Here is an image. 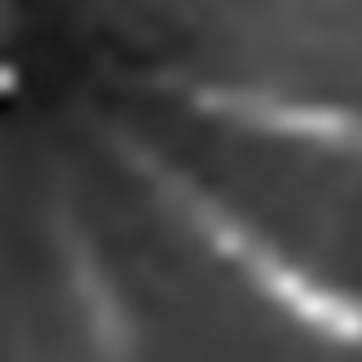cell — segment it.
Here are the masks:
<instances>
[{
    "label": "cell",
    "instance_id": "cell-1",
    "mask_svg": "<svg viewBox=\"0 0 362 362\" xmlns=\"http://www.w3.org/2000/svg\"><path fill=\"white\" fill-rule=\"evenodd\" d=\"M199 174L293 263L317 268L337 288H362V159L293 134L214 129Z\"/></svg>",
    "mask_w": 362,
    "mask_h": 362
}]
</instances>
